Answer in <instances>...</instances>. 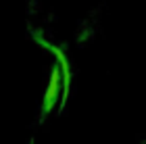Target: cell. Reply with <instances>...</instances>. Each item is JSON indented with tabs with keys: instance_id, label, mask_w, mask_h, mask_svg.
I'll return each instance as SVG.
<instances>
[{
	"instance_id": "obj_1",
	"label": "cell",
	"mask_w": 146,
	"mask_h": 144,
	"mask_svg": "<svg viewBox=\"0 0 146 144\" xmlns=\"http://www.w3.org/2000/svg\"><path fill=\"white\" fill-rule=\"evenodd\" d=\"M61 98H63V73L61 67H50L48 84L44 90V113H52V111L61 109Z\"/></svg>"
},
{
	"instance_id": "obj_2",
	"label": "cell",
	"mask_w": 146,
	"mask_h": 144,
	"mask_svg": "<svg viewBox=\"0 0 146 144\" xmlns=\"http://www.w3.org/2000/svg\"><path fill=\"white\" fill-rule=\"evenodd\" d=\"M48 50H52V54L56 58V65L61 67V73H63V98H61V109L67 104V98L71 92V80H73V71H71V65H69V58H67V52L63 48L54 46V44H46Z\"/></svg>"
}]
</instances>
